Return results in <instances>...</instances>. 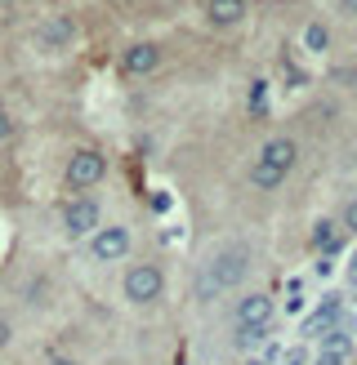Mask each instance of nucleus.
Instances as JSON below:
<instances>
[{
    "label": "nucleus",
    "mask_w": 357,
    "mask_h": 365,
    "mask_svg": "<svg viewBox=\"0 0 357 365\" xmlns=\"http://www.w3.org/2000/svg\"><path fill=\"white\" fill-rule=\"evenodd\" d=\"M255 245L241 241V236H228V241L210 245L201 254V263L192 272V303L196 307H214L232 294H241L255 277Z\"/></svg>",
    "instance_id": "nucleus-1"
},
{
    "label": "nucleus",
    "mask_w": 357,
    "mask_h": 365,
    "mask_svg": "<svg viewBox=\"0 0 357 365\" xmlns=\"http://www.w3.org/2000/svg\"><path fill=\"white\" fill-rule=\"evenodd\" d=\"M299 170V138L295 134H273L259 143V152L246 165V182L255 192H281L291 174Z\"/></svg>",
    "instance_id": "nucleus-2"
},
{
    "label": "nucleus",
    "mask_w": 357,
    "mask_h": 365,
    "mask_svg": "<svg viewBox=\"0 0 357 365\" xmlns=\"http://www.w3.org/2000/svg\"><path fill=\"white\" fill-rule=\"evenodd\" d=\"M273 321H277V299L268 294V289H250V294H241L237 303H232V312H228L232 348L237 352L259 348V343L268 339V330H273Z\"/></svg>",
    "instance_id": "nucleus-3"
},
{
    "label": "nucleus",
    "mask_w": 357,
    "mask_h": 365,
    "mask_svg": "<svg viewBox=\"0 0 357 365\" xmlns=\"http://www.w3.org/2000/svg\"><path fill=\"white\" fill-rule=\"evenodd\" d=\"M121 299L134 307V312H148L166 299V267L156 259H130L121 272Z\"/></svg>",
    "instance_id": "nucleus-4"
},
{
    "label": "nucleus",
    "mask_w": 357,
    "mask_h": 365,
    "mask_svg": "<svg viewBox=\"0 0 357 365\" xmlns=\"http://www.w3.org/2000/svg\"><path fill=\"white\" fill-rule=\"evenodd\" d=\"M107 178H112V160H107V152H99V148H71L67 165H63V187L71 196L99 192Z\"/></svg>",
    "instance_id": "nucleus-5"
},
{
    "label": "nucleus",
    "mask_w": 357,
    "mask_h": 365,
    "mask_svg": "<svg viewBox=\"0 0 357 365\" xmlns=\"http://www.w3.org/2000/svg\"><path fill=\"white\" fill-rule=\"evenodd\" d=\"M81 41V23H76V14H63V9H54V14H41L31 23V45L36 53H49V58H59V53H71Z\"/></svg>",
    "instance_id": "nucleus-6"
},
{
    "label": "nucleus",
    "mask_w": 357,
    "mask_h": 365,
    "mask_svg": "<svg viewBox=\"0 0 357 365\" xmlns=\"http://www.w3.org/2000/svg\"><path fill=\"white\" fill-rule=\"evenodd\" d=\"M103 223H107V210H103V200H99L94 192H85V196H67V200H63V210H59V227H63L67 241H76V245H85Z\"/></svg>",
    "instance_id": "nucleus-7"
},
{
    "label": "nucleus",
    "mask_w": 357,
    "mask_h": 365,
    "mask_svg": "<svg viewBox=\"0 0 357 365\" xmlns=\"http://www.w3.org/2000/svg\"><path fill=\"white\" fill-rule=\"evenodd\" d=\"M85 254H89V263H99V267L130 263V254H134V227L130 223H103L85 241Z\"/></svg>",
    "instance_id": "nucleus-8"
},
{
    "label": "nucleus",
    "mask_w": 357,
    "mask_h": 365,
    "mask_svg": "<svg viewBox=\"0 0 357 365\" xmlns=\"http://www.w3.org/2000/svg\"><path fill=\"white\" fill-rule=\"evenodd\" d=\"M121 76L125 81H152L161 67H166V49H161L156 41H130L121 49Z\"/></svg>",
    "instance_id": "nucleus-9"
},
{
    "label": "nucleus",
    "mask_w": 357,
    "mask_h": 365,
    "mask_svg": "<svg viewBox=\"0 0 357 365\" xmlns=\"http://www.w3.org/2000/svg\"><path fill=\"white\" fill-rule=\"evenodd\" d=\"M246 18H250L246 0H201V23H206V31H219V36L241 31Z\"/></svg>",
    "instance_id": "nucleus-10"
},
{
    "label": "nucleus",
    "mask_w": 357,
    "mask_h": 365,
    "mask_svg": "<svg viewBox=\"0 0 357 365\" xmlns=\"http://www.w3.org/2000/svg\"><path fill=\"white\" fill-rule=\"evenodd\" d=\"M308 250L317 254V259H335L339 250H344V232H339L335 218H317L313 232H308Z\"/></svg>",
    "instance_id": "nucleus-11"
},
{
    "label": "nucleus",
    "mask_w": 357,
    "mask_h": 365,
    "mask_svg": "<svg viewBox=\"0 0 357 365\" xmlns=\"http://www.w3.org/2000/svg\"><path fill=\"white\" fill-rule=\"evenodd\" d=\"M303 49L313 53V58H321V53L331 49V23H321V18H313V23H303Z\"/></svg>",
    "instance_id": "nucleus-12"
},
{
    "label": "nucleus",
    "mask_w": 357,
    "mask_h": 365,
    "mask_svg": "<svg viewBox=\"0 0 357 365\" xmlns=\"http://www.w3.org/2000/svg\"><path fill=\"white\" fill-rule=\"evenodd\" d=\"M331 330H339V303L335 299L321 303V312H313V321H308V334H331Z\"/></svg>",
    "instance_id": "nucleus-13"
},
{
    "label": "nucleus",
    "mask_w": 357,
    "mask_h": 365,
    "mask_svg": "<svg viewBox=\"0 0 357 365\" xmlns=\"http://www.w3.org/2000/svg\"><path fill=\"white\" fill-rule=\"evenodd\" d=\"M335 223H339V232H344V241H348V236H357V196H348L344 205H339Z\"/></svg>",
    "instance_id": "nucleus-14"
},
{
    "label": "nucleus",
    "mask_w": 357,
    "mask_h": 365,
    "mask_svg": "<svg viewBox=\"0 0 357 365\" xmlns=\"http://www.w3.org/2000/svg\"><path fill=\"white\" fill-rule=\"evenodd\" d=\"M14 339H18V330H14V317H9V312H0V356H5V352L14 348Z\"/></svg>",
    "instance_id": "nucleus-15"
},
{
    "label": "nucleus",
    "mask_w": 357,
    "mask_h": 365,
    "mask_svg": "<svg viewBox=\"0 0 357 365\" xmlns=\"http://www.w3.org/2000/svg\"><path fill=\"white\" fill-rule=\"evenodd\" d=\"M14 134H18V125H14V112L5 103H0V148H5V143H14Z\"/></svg>",
    "instance_id": "nucleus-16"
},
{
    "label": "nucleus",
    "mask_w": 357,
    "mask_h": 365,
    "mask_svg": "<svg viewBox=\"0 0 357 365\" xmlns=\"http://www.w3.org/2000/svg\"><path fill=\"white\" fill-rule=\"evenodd\" d=\"M313 365H353V352H317Z\"/></svg>",
    "instance_id": "nucleus-17"
},
{
    "label": "nucleus",
    "mask_w": 357,
    "mask_h": 365,
    "mask_svg": "<svg viewBox=\"0 0 357 365\" xmlns=\"http://www.w3.org/2000/svg\"><path fill=\"white\" fill-rule=\"evenodd\" d=\"M335 9L344 14V18H357V0H335Z\"/></svg>",
    "instance_id": "nucleus-18"
},
{
    "label": "nucleus",
    "mask_w": 357,
    "mask_h": 365,
    "mask_svg": "<svg viewBox=\"0 0 357 365\" xmlns=\"http://www.w3.org/2000/svg\"><path fill=\"white\" fill-rule=\"evenodd\" d=\"M18 5H23V0H0V18H9V14H14Z\"/></svg>",
    "instance_id": "nucleus-19"
},
{
    "label": "nucleus",
    "mask_w": 357,
    "mask_h": 365,
    "mask_svg": "<svg viewBox=\"0 0 357 365\" xmlns=\"http://www.w3.org/2000/svg\"><path fill=\"white\" fill-rule=\"evenodd\" d=\"M45 365H81V361H71V356H49Z\"/></svg>",
    "instance_id": "nucleus-20"
},
{
    "label": "nucleus",
    "mask_w": 357,
    "mask_h": 365,
    "mask_svg": "<svg viewBox=\"0 0 357 365\" xmlns=\"http://www.w3.org/2000/svg\"><path fill=\"white\" fill-rule=\"evenodd\" d=\"M348 277H357V250H353V259H348Z\"/></svg>",
    "instance_id": "nucleus-21"
},
{
    "label": "nucleus",
    "mask_w": 357,
    "mask_h": 365,
    "mask_svg": "<svg viewBox=\"0 0 357 365\" xmlns=\"http://www.w3.org/2000/svg\"><path fill=\"white\" fill-rule=\"evenodd\" d=\"M107 5H134V0H107Z\"/></svg>",
    "instance_id": "nucleus-22"
},
{
    "label": "nucleus",
    "mask_w": 357,
    "mask_h": 365,
    "mask_svg": "<svg viewBox=\"0 0 357 365\" xmlns=\"http://www.w3.org/2000/svg\"><path fill=\"white\" fill-rule=\"evenodd\" d=\"M353 303H357V277H353Z\"/></svg>",
    "instance_id": "nucleus-23"
},
{
    "label": "nucleus",
    "mask_w": 357,
    "mask_h": 365,
    "mask_svg": "<svg viewBox=\"0 0 357 365\" xmlns=\"http://www.w3.org/2000/svg\"><path fill=\"white\" fill-rule=\"evenodd\" d=\"M166 5H183V0H166Z\"/></svg>",
    "instance_id": "nucleus-24"
}]
</instances>
